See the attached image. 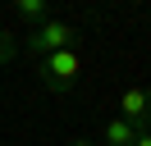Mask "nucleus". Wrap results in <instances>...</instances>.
Returning a JSON list of instances; mask_svg holds the SVG:
<instances>
[{"label":"nucleus","instance_id":"1","mask_svg":"<svg viewBox=\"0 0 151 146\" xmlns=\"http://www.w3.org/2000/svg\"><path fill=\"white\" fill-rule=\"evenodd\" d=\"M37 73H41V82H46L50 91H73L78 78H83V55H78V46H73V50H55V55H46V59H37Z\"/></svg>","mask_w":151,"mask_h":146},{"label":"nucleus","instance_id":"2","mask_svg":"<svg viewBox=\"0 0 151 146\" xmlns=\"http://www.w3.org/2000/svg\"><path fill=\"white\" fill-rule=\"evenodd\" d=\"M73 46H78V27L64 18H46L41 27L28 32V55H37V59H46L55 50H73Z\"/></svg>","mask_w":151,"mask_h":146},{"label":"nucleus","instance_id":"3","mask_svg":"<svg viewBox=\"0 0 151 146\" xmlns=\"http://www.w3.org/2000/svg\"><path fill=\"white\" fill-rule=\"evenodd\" d=\"M119 119L133 123L137 132H147V128H151V91L147 87H128L119 96Z\"/></svg>","mask_w":151,"mask_h":146},{"label":"nucleus","instance_id":"4","mask_svg":"<svg viewBox=\"0 0 151 146\" xmlns=\"http://www.w3.org/2000/svg\"><path fill=\"white\" fill-rule=\"evenodd\" d=\"M14 14L23 18V23H32V27H41L50 18V5L46 0H14Z\"/></svg>","mask_w":151,"mask_h":146},{"label":"nucleus","instance_id":"5","mask_svg":"<svg viewBox=\"0 0 151 146\" xmlns=\"http://www.w3.org/2000/svg\"><path fill=\"white\" fill-rule=\"evenodd\" d=\"M133 142H137V128L124 123V119L114 114L110 123H105V146H133Z\"/></svg>","mask_w":151,"mask_h":146},{"label":"nucleus","instance_id":"6","mask_svg":"<svg viewBox=\"0 0 151 146\" xmlns=\"http://www.w3.org/2000/svg\"><path fill=\"white\" fill-rule=\"evenodd\" d=\"M14 50H19V41L0 32V64H9V59H14Z\"/></svg>","mask_w":151,"mask_h":146},{"label":"nucleus","instance_id":"7","mask_svg":"<svg viewBox=\"0 0 151 146\" xmlns=\"http://www.w3.org/2000/svg\"><path fill=\"white\" fill-rule=\"evenodd\" d=\"M133 146H151V132H137V142H133Z\"/></svg>","mask_w":151,"mask_h":146},{"label":"nucleus","instance_id":"8","mask_svg":"<svg viewBox=\"0 0 151 146\" xmlns=\"http://www.w3.org/2000/svg\"><path fill=\"white\" fill-rule=\"evenodd\" d=\"M73 146H92V142H73Z\"/></svg>","mask_w":151,"mask_h":146}]
</instances>
